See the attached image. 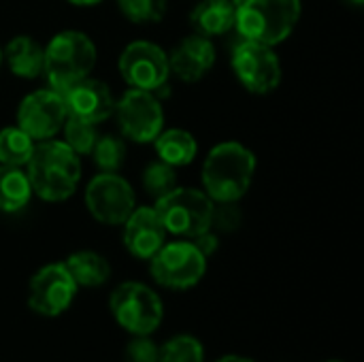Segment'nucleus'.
I'll return each instance as SVG.
<instances>
[{
	"label": "nucleus",
	"instance_id": "1",
	"mask_svg": "<svg viewBox=\"0 0 364 362\" xmlns=\"http://www.w3.org/2000/svg\"><path fill=\"white\" fill-rule=\"evenodd\" d=\"M23 169L32 194L47 203L68 201L81 181V156L58 139L38 141Z\"/></svg>",
	"mask_w": 364,
	"mask_h": 362
},
{
	"label": "nucleus",
	"instance_id": "2",
	"mask_svg": "<svg viewBox=\"0 0 364 362\" xmlns=\"http://www.w3.org/2000/svg\"><path fill=\"white\" fill-rule=\"evenodd\" d=\"M256 156L237 141L218 143L203 164V192L213 203H239L252 188Z\"/></svg>",
	"mask_w": 364,
	"mask_h": 362
},
{
	"label": "nucleus",
	"instance_id": "3",
	"mask_svg": "<svg viewBox=\"0 0 364 362\" xmlns=\"http://www.w3.org/2000/svg\"><path fill=\"white\" fill-rule=\"evenodd\" d=\"M96 58V45L85 32L62 30L45 45L43 75L51 90L64 94L75 83L92 75Z\"/></svg>",
	"mask_w": 364,
	"mask_h": 362
},
{
	"label": "nucleus",
	"instance_id": "4",
	"mask_svg": "<svg viewBox=\"0 0 364 362\" xmlns=\"http://www.w3.org/2000/svg\"><path fill=\"white\" fill-rule=\"evenodd\" d=\"M301 11V0H239L235 28L241 38L275 47L292 34Z\"/></svg>",
	"mask_w": 364,
	"mask_h": 362
},
{
	"label": "nucleus",
	"instance_id": "5",
	"mask_svg": "<svg viewBox=\"0 0 364 362\" xmlns=\"http://www.w3.org/2000/svg\"><path fill=\"white\" fill-rule=\"evenodd\" d=\"M168 235L194 239L211 228L213 201L198 188H173L154 205Z\"/></svg>",
	"mask_w": 364,
	"mask_h": 362
},
{
	"label": "nucleus",
	"instance_id": "6",
	"mask_svg": "<svg viewBox=\"0 0 364 362\" xmlns=\"http://www.w3.org/2000/svg\"><path fill=\"white\" fill-rule=\"evenodd\" d=\"M115 322L130 335H151L164 318V305L156 290L141 282L119 284L109 299Z\"/></svg>",
	"mask_w": 364,
	"mask_h": 362
},
{
	"label": "nucleus",
	"instance_id": "7",
	"mask_svg": "<svg viewBox=\"0 0 364 362\" xmlns=\"http://www.w3.org/2000/svg\"><path fill=\"white\" fill-rule=\"evenodd\" d=\"M149 271L156 284L168 290L194 288L207 271V258L190 239L164 243L151 258Z\"/></svg>",
	"mask_w": 364,
	"mask_h": 362
},
{
	"label": "nucleus",
	"instance_id": "8",
	"mask_svg": "<svg viewBox=\"0 0 364 362\" xmlns=\"http://www.w3.org/2000/svg\"><path fill=\"white\" fill-rule=\"evenodd\" d=\"M113 115L122 137L134 143H154V139L164 130L162 100L154 92L136 87L126 90L119 100H115Z\"/></svg>",
	"mask_w": 364,
	"mask_h": 362
},
{
	"label": "nucleus",
	"instance_id": "9",
	"mask_svg": "<svg viewBox=\"0 0 364 362\" xmlns=\"http://www.w3.org/2000/svg\"><path fill=\"white\" fill-rule=\"evenodd\" d=\"M239 83L252 94H271L282 83V62L271 45L241 38L230 55Z\"/></svg>",
	"mask_w": 364,
	"mask_h": 362
},
{
	"label": "nucleus",
	"instance_id": "10",
	"mask_svg": "<svg viewBox=\"0 0 364 362\" xmlns=\"http://www.w3.org/2000/svg\"><path fill=\"white\" fill-rule=\"evenodd\" d=\"M85 207L96 222L122 226L136 207V194L119 173H98L85 188Z\"/></svg>",
	"mask_w": 364,
	"mask_h": 362
},
{
	"label": "nucleus",
	"instance_id": "11",
	"mask_svg": "<svg viewBox=\"0 0 364 362\" xmlns=\"http://www.w3.org/2000/svg\"><path fill=\"white\" fill-rule=\"evenodd\" d=\"M117 70L130 87L156 92L168 85V53L151 41H132L119 53Z\"/></svg>",
	"mask_w": 364,
	"mask_h": 362
},
{
	"label": "nucleus",
	"instance_id": "12",
	"mask_svg": "<svg viewBox=\"0 0 364 362\" xmlns=\"http://www.w3.org/2000/svg\"><path fill=\"white\" fill-rule=\"evenodd\" d=\"M77 290L79 288L64 262H51L32 275L28 286V305L43 318H58L73 305Z\"/></svg>",
	"mask_w": 364,
	"mask_h": 362
},
{
	"label": "nucleus",
	"instance_id": "13",
	"mask_svg": "<svg viewBox=\"0 0 364 362\" xmlns=\"http://www.w3.org/2000/svg\"><path fill=\"white\" fill-rule=\"evenodd\" d=\"M68 117L64 96L51 87L34 90L17 107V126L36 143L53 139Z\"/></svg>",
	"mask_w": 364,
	"mask_h": 362
},
{
	"label": "nucleus",
	"instance_id": "14",
	"mask_svg": "<svg viewBox=\"0 0 364 362\" xmlns=\"http://www.w3.org/2000/svg\"><path fill=\"white\" fill-rule=\"evenodd\" d=\"M62 96H64L68 115L96 124V126L109 119L115 109L113 92L109 90L105 81L94 79V77H85L83 81L66 90Z\"/></svg>",
	"mask_w": 364,
	"mask_h": 362
},
{
	"label": "nucleus",
	"instance_id": "15",
	"mask_svg": "<svg viewBox=\"0 0 364 362\" xmlns=\"http://www.w3.org/2000/svg\"><path fill=\"white\" fill-rule=\"evenodd\" d=\"M122 226H124V235H122L124 245L139 260H149L166 243L168 237L154 207H134V211L128 215V220Z\"/></svg>",
	"mask_w": 364,
	"mask_h": 362
},
{
	"label": "nucleus",
	"instance_id": "16",
	"mask_svg": "<svg viewBox=\"0 0 364 362\" xmlns=\"http://www.w3.org/2000/svg\"><path fill=\"white\" fill-rule=\"evenodd\" d=\"M215 64V45L209 36L203 34H188L183 36L173 51L168 53V68L171 75L186 83L200 81Z\"/></svg>",
	"mask_w": 364,
	"mask_h": 362
},
{
	"label": "nucleus",
	"instance_id": "17",
	"mask_svg": "<svg viewBox=\"0 0 364 362\" xmlns=\"http://www.w3.org/2000/svg\"><path fill=\"white\" fill-rule=\"evenodd\" d=\"M2 58L9 70L19 79H36L43 75L45 47L28 34L13 36L6 47H2Z\"/></svg>",
	"mask_w": 364,
	"mask_h": 362
},
{
	"label": "nucleus",
	"instance_id": "18",
	"mask_svg": "<svg viewBox=\"0 0 364 362\" xmlns=\"http://www.w3.org/2000/svg\"><path fill=\"white\" fill-rule=\"evenodd\" d=\"M239 0H200L192 13L190 23L203 36H222L235 28Z\"/></svg>",
	"mask_w": 364,
	"mask_h": 362
},
{
	"label": "nucleus",
	"instance_id": "19",
	"mask_svg": "<svg viewBox=\"0 0 364 362\" xmlns=\"http://www.w3.org/2000/svg\"><path fill=\"white\" fill-rule=\"evenodd\" d=\"M64 267L70 273L73 282L77 284V288H100L111 277L109 260L92 250H81L70 254L64 260Z\"/></svg>",
	"mask_w": 364,
	"mask_h": 362
},
{
	"label": "nucleus",
	"instance_id": "20",
	"mask_svg": "<svg viewBox=\"0 0 364 362\" xmlns=\"http://www.w3.org/2000/svg\"><path fill=\"white\" fill-rule=\"evenodd\" d=\"M154 147H156L158 160H162L175 169L192 164L198 154V143H196L194 134L183 128L162 130L154 139Z\"/></svg>",
	"mask_w": 364,
	"mask_h": 362
},
{
	"label": "nucleus",
	"instance_id": "21",
	"mask_svg": "<svg viewBox=\"0 0 364 362\" xmlns=\"http://www.w3.org/2000/svg\"><path fill=\"white\" fill-rule=\"evenodd\" d=\"M32 198L26 169L0 164V213H17Z\"/></svg>",
	"mask_w": 364,
	"mask_h": 362
},
{
	"label": "nucleus",
	"instance_id": "22",
	"mask_svg": "<svg viewBox=\"0 0 364 362\" xmlns=\"http://www.w3.org/2000/svg\"><path fill=\"white\" fill-rule=\"evenodd\" d=\"M36 141L30 139L19 126H6L0 130V164L26 166Z\"/></svg>",
	"mask_w": 364,
	"mask_h": 362
},
{
	"label": "nucleus",
	"instance_id": "23",
	"mask_svg": "<svg viewBox=\"0 0 364 362\" xmlns=\"http://www.w3.org/2000/svg\"><path fill=\"white\" fill-rule=\"evenodd\" d=\"M126 141L119 134H98L94 147H92V158L94 164L98 166L100 173H119V169L126 162Z\"/></svg>",
	"mask_w": 364,
	"mask_h": 362
},
{
	"label": "nucleus",
	"instance_id": "24",
	"mask_svg": "<svg viewBox=\"0 0 364 362\" xmlns=\"http://www.w3.org/2000/svg\"><path fill=\"white\" fill-rule=\"evenodd\" d=\"M64 143L77 154V156H90L92 154V147L98 139V126L96 124H90V122H83L79 117H73L68 115L64 119Z\"/></svg>",
	"mask_w": 364,
	"mask_h": 362
},
{
	"label": "nucleus",
	"instance_id": "25",
	"mask_svg": "<svg viewBox=\"0 0 364 362\" xmlns=\"http://www.w3.org/2000/svg\"><path fill=\"white\" fill-rule=\"evenodd\" d=\"M158 362H205V348L192 335H177L160 348Z\"/></svg>",
	"mask_w": 364,
	"mask_h": 362
},
{
	"label": "nucleus",
	"instance_id": "26",
	"mask_svg": "<svg viewBox=\"0 0 364 362\" xmlns=\"http://www.w3.org/2000/svg\"><path fill=\"white\" fill-rule=\"evenodd\" d=\"M117 6L128 21L147 26L164 19L168 0H117Z\"/></svg>",
	"mask_w": 364,
	"mask_h": 362
},
{
	"label": "nucleus",
	"instance_id": "27",
	"mask_svg": "<svg viewBox=\"0 0 364 362\" xmlns=\"http://www.w3.org/2000/svg\"><path fill=\"white\" fill-rule=\"evenodd\" d=\"M141 181L149 196L160 198V196L168 194L173 188H177V171H175V166H171L162 160H156L145 166Z\"/></svg>",
	"mask_w": 364,
	"mask_h": 362
},
{
	"label": "nucleus",
	"instance_id": "28",
	"mask_svg": "<svg viewBox=\"0 0 364 362\" xmlns=\"http://www.w3.org/2000/svg\"><path fill=\"white\" fill-rule=\"evenodd\" d=\"M243 222V211L239 203H213L211 228L220 233H235Z\"/></svg>",
	"mask_w": 364,
	"mask_h": 362
},
{
	"label": "nucleus",
	"instance_id": "29",
	"mask_svg": "<svg viewBox=\"0 0 364 362\" xmlns=\"http://www.w3.org/2000/svg\"><path fill=\"white\" fill-rule=\"evenodd\" d=\"M160 348L149 339V335H134V339L124 350L126 362H158Z\"/></svg>",
	"mask_w": 364,
	"mask_h": 362
},
{
	"label": "nucleus",
	"instance_id": "30",
	"mask_svg": "<svg viewBox=\"0 0 364 362\" xmlns=\"http://www.w3.org/2000/svg\"><path fill=\"white\" fill-rule=\"evenodd\" d=\"M190 241L196 245V250H198L205 258H209L211 254H215V250H218V245H220V239H218L215 233H211V228L205 230V233H200V235H196V237L190 239Z\"/></svg>",
	"mask_w": 364,
	"mask_h": 362
},
{
	"label": "nucleus",
	"instance_id": "31",
	"mask_svg": "<svg viewBox=\"0 0 364 362\" xmlns=\"http://www.w3.org/2000/svg\"><path fill=\"white\" fill-rule=\"evenodd\" d=\"M215 362H254L252 358H245V356H235V354H230V356H222V358H218Z\"/></svg>",
	"mask_w": 364,
	"mask_h": 362
},
{
	"label": "nucleus",
	"instance_id": "32",
	"mask_svg": "<svg viewBox=\"0 0 364 362\" xmlns=\"http://www.w3.org/2000/svg\"><path fill=\"white\" fill-rule=\"evenodd\" d=\"M66 2H70L75 6H94V4H98L102 0H66Z\"/></svg>",
	"mask_w": 364,
	"mask_h": 362
},
{
	"label": "nucleus",
	"instance_id": "33",
	"mask_svg": "<svg viewBox=\"0 0 364 362\" xmlns=\"http://www.w3.org/2000/svg\"><path fill=\"white\" fill-rule=\"evenodd\" d=\"M350 2H352V4H356V6H360L364 0H350Z\"/></svg>",
	"mask_w": 364,
	"mask_h": 362
},
{
	"label": "nucleus",
	"instance_id": "34",
	"mask_svg": "<svg viewBox=\"0 0 364 362\" xmlns=\"http://www.w3.org/2000/svg\"><path fill=\"white\" fill-rule=\"evenodd\" d=\"M2 62H4V58H2V45H0V68H2Z\"/></svg>",
	"mask_w": 364,
	"mask_h": 362
},
{
	"label": "nucleus",
	"instance_id": "35",
	"mask_svg": "<svg viewBox=\"0 0 364 362\" xmlns=\"http://www.w3.org/2000/svg\"><path fill=\"white\" fill-rule=\"evenodd\" d=\"M326 362H343V361H326Z\"/></svg>",
	"mask_w": 364,
	"mask_h": 362
}]
</instances>
